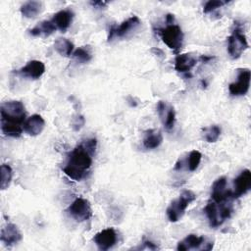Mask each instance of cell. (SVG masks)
I'll list each match as a JSON object with an SVG mask.
<instances>
[{
    "label": "cell",
    "instance_id": "24",
    "mask_svg": "<svg viewBox=\"0 0 251 251\" xmlns=\"http://www.w3.org/2000/svg\"><path fill=\"white\" fill-rule=\"evenodd\" d=\"M55 50L64 57H69L74 52V43L67 38H58L54 42Z\"/></svg>",
    "mask_w": 251,
    "mask_h": 251
},
{
    "label": "cell",
    "instance_id": "22",
    "mask_svg": "<svg viewBox=\"0 0 251 251\" xmlns=\"http://www.w3.org/2000/svg\"><path fill=\"white\" fill-rule=\"evenodd\" d=\"M56 28L57 27L52 21H42L29 29V34L32 36H49L56 30Z\"/></svg>",
    "mask_w": 251,
    "mask_h": 251
},
{
    "label": "cell",
    "instance_id": "26",
    "mask_svg": "<svg viewBox=\"0 0 251 251\" xmlns=\"http://www.w3.org/2000/svg\"><path fill=\"white\" fill-rule=\"evenodd\" d=\"M0 173H1V180H0V187L2 190L8 188V186L11 183L12 176H13V171L12 168L7 165L3 164L0 167Z\"/></svg>",
    "mask_w": 251,
    "mask_h": 251
},
{
    "label": "cell",
    "instance_id": "11",
    "mask_svg": "<svg viewBox=\"0 0 251 251\" xmlns=\"http://www.w3.org/2000/svg\"><path fill=\"white\" fill-rule=\"evenodd\" d=\"M140 25V20L137 16H131L126 21H124L119 25H112L109 29L108 41L113 40L114 37L122 38L128 34L131 30L135 29Z\"/></svg>",
    "mask_w": 251,
    "mask_h": 251
},
{
    "label": "cell",
    "instance_id": "20",
    "mask_svg": "<svg viewBox=\"0 0 251 251\" xmlns=\"http://www.w3.org/2000/svg\"><path fill=\"white\" fill-rule=\"evenodd\" d=\"M74 19V13L73 11L66 9V10H61L59 12H57L53 18H52V22L55 25V26L57 28H59L61 31H66L69 26L72 24V21Z\"/></svg>",
    "mask_w": 251,
    "mask_h": 251
},
{
    "label": "cell",
    "instance_id": "29",
    "mask_svg": "<svg viewBox=\"0 0 251 251\" xmlns=\"http://www.w3.org/2000/svg\"><path fill=\"white\" fill-rule=\"evenodd\" d=\"M84 123H85L84 118L81 115H76L72 120V127H73L74 130L77 131L83 126Z\"/></svg>",
    "mask_w": 251,
    "mask_h": 251
},
{
    "label": "cell",
    "instance_id": "12",
    "mask_svg": "<svg viewBox=\"0 0 251 251\" xmlns=\"http://www.w3.org/2000/svg\"><path fill=\"white\" fill-rule=\"evenodd\" d=\"M117 240L118 234L113 227L105 228L97 232L93 237L94 243L96 244L98 249L102 251H106L112 248L117 243Z\"/></svg>",
    "mask_w": 251,
    "mask_h": 251
},
{
    "label": "cell",
    "instance_id": "21",
    "mask_svg": "<svg viewBox=\"0 0 251 251\" xmlns=\"http://www.w3.org/2000/svg\"><path fill=\"white\" fill-rule=\"evenodd\" d=\"M163 141V135L158 129H148L144 133L142 140L143 146L146 149H155Z\"/></svg>",
    "mask_w": 251,
    "mask_h": 251
},
{
    "label": "cell",
    "instance_id": "9",
    "mask_svg": "<svg viewBox=\"0 0 251 251\" xmlns=\"http://www.w3.org/2000/svg\"><path fill=\"white\" fill-rule=\"evenodd\" d=\"M251 73L249 69H240L238 71L237 78L235 81L229 83L228 91L232 96H243L245 95L250 86Z\"/></svg>",
    "mask_w": 251,
    "mask_h": 251
},
{
    "label": "cell",
    "instance_id": "4",
    "mask_svg": "<svg viewBox=\"0 0 251 251\" xmlns=\"http://www.w3.org/2000/svg\"><path fill=\"white\" fill-rule=\"evenodd\" d=\"M157 33L163 42L175 53H178L183 44V32L180 26L175 23H167L166 26L157 28Z\"/></svg>",
    "mask_w": 251,
    "mask_h": 251
},
{
    "label": "cell",
    "instance_id": "18",
    "mask_svg": "<svg viewBox=\"0 0 251 251\" xmlns=\"http://www.w3.org/2000/svg\"><path fill=\"white\" fill-rule=\"evenodd\" d=\"M201 159H202V154L198 150H192L187 155L186 159H179L176 162V164L175 166V170L180 171L185 166L189 172H194L200 165Z\"/></svg>",
    "mask_w": 251,
    "mask_h": 251
},
{
    "label": "cell",
    "instance_id": "30",
    "mask_svg": "<svg viewBox=\"0 0 251 251\" xmlns=\"http://www.w3.org/2000/svg\"><path fill=\"white\" fill-rule=\"evenodd\" d=\"M142 244H143V246H142V247H139V249H150V250H156V249H158V248H159L155 243H153V242H151V241H149V240H144V241L142 242Z\"/></svg>",
    "mask_w": 251,
    "mask_h": 251
},
{
    "label": "cell",
    "instance_id": "5",
    "mask_svg": "<svg viewBox=\"0 0 251 251\" xmlns=\"http://www.w3.org/2000/svg\"><path fill=\"white\" fill-rule=\"evenodd\" d=\"M196 194L191 190H184L177 199L174 200L167 208V216L170 222H177L185 213L186 208L196 199Z\"/></svg>",
    "mask_w": 251,
    "mask_h": 251
},
{
    "label": "cell",
    "instance_id": "13",
    "mask_svg": "<svg viewBox=\"0 0 251 251\" xmlns=\"http://www.w3.org/2000/svg\"><path fill=\"white\" fill-rule=\"evenodd\" d=\"M251 188V173L248 169L243 170L233 180V190H231L232 198H238L246 194Z\"/></svg>",
    "mask_w": 251,
    "mask_h": 251
},
{
    "label": "cell",
    "instance_id": "31",
    "mask_svg": "<svg viewBox=\"0 0 251 251\" xmlns=\"http://www.w3.org/2000/svg\"><path fill=\"white\" fill-rule=\"evenodd\" d=\"M90 4L93 7H96V8H104L108 4V2H106V1H92V2H90Z\"/></svg>",
    "mask_w": 251,
    "mask_h": 251
},
{
    "label": "cell",
    "instance_id": "1",
    "mask_svg": "<svg viewBox=\"0 0 251 251\" xmlns=\"http://www.w3.org/2000/svg\"><path fill=\"white\" fill-rule=\"evenodd\" d=\"M97 141L89 138L76 145L69 154L63 172L70 178L79 181L85 178L92 166V156L95 154Z\"/></svg>",
    "mask_w": 251,
    "mask_h": 251
},
{
    "label": "cell",
    "instance_id": "3",
    "mask_svg": "<svg viewBox=\"0 0 251 251\" xmlns=\"http://www.w3.org/2000/svg\"><path fill=\"white\" fill-rule=\"evenodd\" d=\"M204 212L208 218L210 226L216 228L222 226L225 221L230 218L233 212V207L231 201L215 203L212 200H209L204 208Z\"/></svg>",
    "mask_w": 251,
    "mask_h": 251
},
{
    "label": "cell",
    "instance_id": "28",
    "mask_svg": "<svg viewBox=\"0 0 251 251\" xmlns=\"http://www.w3.org/2000/svg\"><path fill=\"white\" fill-rule=\"evenodd\" d=\"M228 1H223V0H210L205 3L204 8H203V13L208 14L210 12L215 11L218 8H221L224 5H226Z\"/></svg>",
    "mask_w": 251,
    "mask_h": 251
},
{
    "label": "cell",
    "instance_id": "7",
    "mask_svg": "<svg viewBox=\"0 0 251 251\" xmlns=\"http://www.w3.org/2000/svg\"><path fill=\"white\" fill-rule=\"evenodd\" d=\"M67 213L76 222H84L91 218L92 210L88 200L78 197L67 209Z\"/></svg>",
    "mask_w": 251,
    "mask_h": 251
},
{
    "label": "cell",
    "instance_id": "14",
    "mask_svg": "<svg viewBox=\"0 0 251 251\" xmlns=\"http://www.w3.org/2000/svg\"><path fill=\"white\" fill-rule=\"evenodd\" d=\"M22 238H23V235L21 231L19 230L18 226L14 224L9 223L6 226H4L1 229L0 239L8 247L17 244L22 240Z\"/></svg>",
    "mask_w": 251,
    "mask_h": 251
},
{
    "label": "cell",
    "instance_id": "27",
    "mask_svg": "<svg viewBox=\"0 0 251 251\" xmlns=\"http://www.w3.org/2000/svg\"><path fill=\"white\" fill-rule=\"evenodd\" d=\"M73 58L79 63H87L92 59L90 49L86 46H81L73 52Z\"/></svg>",
    "mask_w": 251,
    "mask_h": 251
},
{
    "label": "cell",
    "instance_id": "25",
    "mask_svg": "<svg viewBox=\"0 0 251 251\" xmlns=\"http://www.w3.org/2000/svg\"><path fill=\"white\" fill-rule=\"evenodd\" d=\"M221 132H222L221 127L217 125H213L203 129V137L207 142L214 143L219 139Z\"/></svg>",
    "mask_w": 251,
    "mask_h": 251
},
{
    "label": "cell",
    "instance_id": "19",
    "mask_svg": "<svg viewBox=\"0 0 251 251\" xmlns=\"http://www.w3.org/2000/svg\"><path fill=\"white\" fill-rule=\"evenodd\" d=\"M196 63L197 59L195 56L188 53L178 54L175 59V69L178 73L187 74L196 65Z\"/></svg>",
    "mask_w": 251,
    "mask_h": 251
},
{
    "label": "cell",
    "instance_id": "16",
    "mask_svg": "<svg viewBox=\"0 0 251 251\" xmlns=\"http://www.w3.org/2000/svg\"><path fill=\"white\" fill-rule=\"evenodd\" d=\"M45 72V65L38 60L29 61L25 66L22 67L19 70V74L30 79H38Z\"/></svg>",
    "mask_w": 251,
    "mask_h": 251
},
{
    "label": "cell",
    "instance_id": "8",
    "mask_svg": "<svg viewBox=\"0 0 251 251\" xmlns=\"http://www.w3.org/2000/svg\"><path fill=\"white\" fill-rule=\"evenodd\" d=\"M214 243L208 240L204 236H199L196 234H188L185 238L177 243L176 249L178 251L187 250H211Z\"/></svg>",
    "mask_w": 251,
    "mask_h": 251
},
{
    "label": "cell",
    "instance_id": "2",
    "mask_svg": "<svg viewBox=\"0 0 251 251\" xmlns=\"http://www.w3.org/2000/svg\"><path fill=\"white\" fill-rule=\"evenodd\" d=\"M0 125L3 134L10 137L21 136L25 122V106L21 101H7L0 106Z\"/></svg>",
    "mask_w": 251,
    "mask_h": 251
},
{
    "label": "cell",
    "instance_id": "23",
    "mask_svg": "<svg viewBox=\"0 0 251 251\" xmlns=\"http://www.w3.org/2000/svg\"><path fill=\"white\" fill-rule=\"evenodd\" d=\"M43 8L41 1H27L21 7V13L25 18L32 19L35 18Z\"/></svg>",
    "mask_w": 251,
    "mask_h": 251
},
{
    "label": "cell",
    "instance_id": "17",
    "mask_svg": "<svg viewBox=\"0 0 251 251\" xmlns=\"http://www.w3.org/2000/svg\"><path fill=\"white\" fill-rule=\"evenodd\" d=\"M45 126L44 119L37 114L27 118L24 124V131L31 136H36L42 132Z\"/></svg>",
    "mask_w": 251,
    "mask_h": 251
},
{
    "label": "cell",
    "instance_id": "15",
    "mask_svg": "<svg viewBox=\"0 0 251 251\" xmlns=\"http://www.w3.org/2000/svg\"><path fill=\"white\" fill-rule=\"evenodd\" d=\"M157 112L167 130L173 129L176 123V112L174 107L167 106L164 101H159L157 104Z\"/></svg>",
    "mask_w": 251,
    "mask_h": 251
},
{
    "label": "cell",
    "instance_id": "6",
    "mask_svg": "<svg viewBox=\"0 0 251 251\" xmlns=\"http://www.w3.org/2000/svg\"><path fill=\"white\" fill-rule=\"evenodd\" d=\"M248 48L246 36L239 25H236L231 34L227 37V52L231 59H238Z\"/></svg>",
    "mask_w": 251,
    "mask_h": 251
},
{
    "label": "cell",
    "instance_id": "10",
    "mask_svg": "<svg viewBox=\"0 0 251 251\" xmlns=\"http://www.w3.org/2000/svg\"><path fill=\"white\" fill-rule=\"evenodd\" d=\"M215 203H224L227 201H232L231 190L226 187V177L221 176L216 179L212 185L211 199Z\"/></svg>",
    "mask_w": 251,
    "mask_h": 251
}]
</instances>
